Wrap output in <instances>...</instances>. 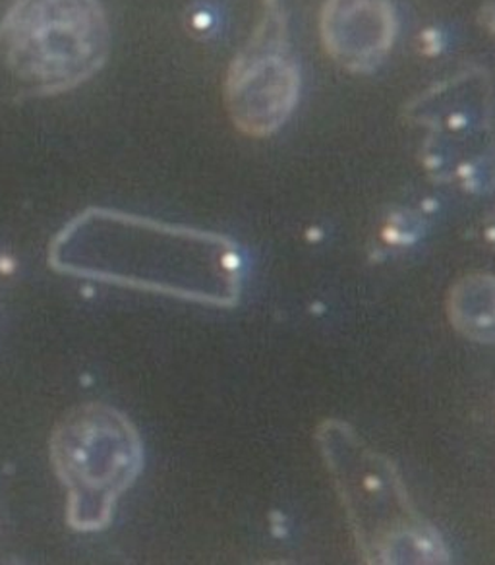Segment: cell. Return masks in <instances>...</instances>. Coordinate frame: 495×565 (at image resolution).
Wrapping results in <instances>:
<instances>
[{"instance_id":"obj_4","label":"cell","mask_w":495,"mask_h":565,"mask_svg":"<svg viewBox=\"0 0 495 565\" xmlns=\"http://www.w3.org/2000/svg\"><path fill=\"white\" fill-rule=\"evenodd\" d=\"M49 461L66 490V525L76 533H99L112 523L118 500L140 479L146 449L122 411L84 403L56 423Z\"/></svg>"},{"instance_id":"obj_3","label":"cell","mask_w":495,"mask_h":565,"mask_svg":"<svg viewBox=\"0 0 495 565\" xmlns=\"http://www.w3.org/2000/svg\"><path fill=\"white\" fill-rule=\"evenodd\" d=\"M107 55L101 0H14L0 22V71L17 95L72 92L101 71Z\"/></svg>"},{"instance_id":"obj_1","label":"cell","mask_w":495,"mask_h":565,"mask_svg":"<svg viewBox=\"0 0 495 565\" xmlns=\"http://www.w3.org/2000/svg\"><path fill=\"white\" fill-rule=\"evenodd\" d=\"M58 275L233 308L243 295V256L228 236L112 207H87L49 244Z\"/></svg>"},{"instance_id":"obj_2","label":"cell","mask_w":495,"mask_h":565,"mask_svg":"<svg viewBox=\"0 0 495 565\" xmlns=\"http://www.w3.org/2000/svg\"><path fill=\"white\" fill-rule=\"evenodd\" d=\"M315 440L364 562L448 564L441 534L415 508L391 459L337 418L323 420Z\"/></svg>"},{"instance_id":"obj_5","label":"cell","mask_w":495,"mask_h":565,"mask_svg":"<svg viewBox=\"0 0 495 565\" xmlns=\"http://www.w3.org/2000/svg\"><path fill=\"white\" fill-rule=\"evenodd\" d=\"M449 320L476 343H495V275L472 274L449 292Z\"/></svg>"}]
</instances>
